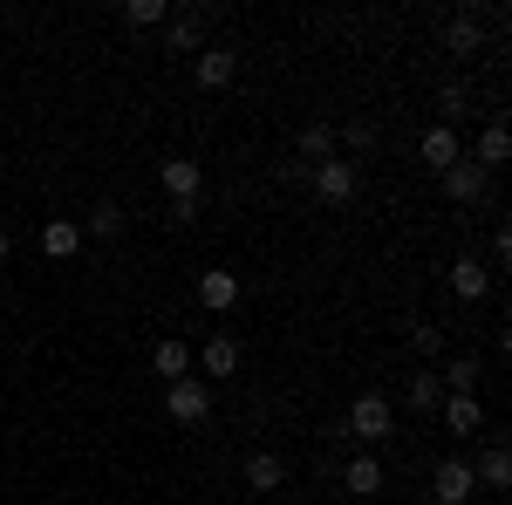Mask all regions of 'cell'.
Wrapping results in <instances>:
<instances>
[{
	"label": "cell",
	"instance_id": "1",
	"mask_svg": "<svg viewBox=\"0 0 512 505\" xmlns=\"http://www.w3.org/2000/svg\"><path fill=\"white\" fill-rule=\"evenodd\" d=\"M164 410H171V424H205L212 417V383H198V376H178V383L164 389Z\"/></svg>",
	"mask_w": 512,
	"mask_h": 505
},
{
	"label": "cell",
	"instance_id": "2",
	"mask_svg": "<svg viewBox=\"0 0 512 505\" xmlns=\"http://www.w3.org/2000/svg\"><path fill=\"white\" fill-rule=\"evenodd\" d=\"M390 424H396L390 396H376V389H362V396L349 403V430L362 437V444H376V437H390Z\"/></svg>",
	"mask_w": 512,
	"mask_h": 505
},
{
	"label": "cell",
	"instance_id": "3",
	"mask_svg": "<svg viewBox=\"0 0 512 505\" xmlns=\"http://www.w3.org/2000/svg\"><path fill=\"white\" fill-rule=\"evenodd\" d=\"M355 192H362V171H355L349 157H328V164H315V198H321V205H349Z\"/></svg>",
	"mask_w": 512,
	"mask_h": 505
},
{
	"label": "cell",
	"instance_id": "4",
	"mask_svg": "<svg viewBox=\"0 0 512 505\" xmlns=\"http://www.w3.org/2000/svg\"><path fill=\"white\" fill-rule=\"evenodd\" d=\"M478 478H472V458H444V465L431 471V499L437 505H472Z\"/></svg>",
	"mask_w": 512,
	"mask_h": 505
},
{
	"label": "cell",
	"instance_id": "5",
	"mask_svg": "<svg viewBox=\"0 0 512 505\" xmlns=\"http://www.w3.org/2000/svg\"><path fill=\"white\" fill-rule=\"evenodd\" d=\"M212 28V14L205 7H185V14H164V41H171V55H192L198 41Z\"/></svg>",
	"mask_w": 512,
	"mask_h": 505
},
{
	"label": "cell",
	"instance_id": "6",
	"mask_svg": "<svg viewBox=\"0 0 512 505\" xmlns=\"http://www.w3.org/2000/svg\"><path fill=\"white\" fill-rule=\"evenodd\" d=\"M465 157H472L478 171L492 178V171H499V164H506V157H512V130H506V123H499V117H492V123H485V130H478V144H472V151H465Z\"/></svg>",
	"mask_w": 512,
	"mask_h": 505
},
{
	"label": "cell",
	"instance_id": "7",
	"mask_svg": "<svg viewBox=\"0 0 512 505\" xmlns=\"http://www.w3.org/2000/svg\"><path fill=\"white\" fill-rule=\"evenodd\" d=\"M192 76H198V89H233V76H239V55H233V48H198Z\"/></svg>",
	"mask_w": 512,
	"mask_h": 505
},
{
	"label": "cell",
	"instance_id": "8",
	"mask_svg": "<svg viewBox=\"0 0 512 505\" xmlns=\"http://www.w3.org/2000/svg\"><path fill=\"white\" fill-rule=\"evenodd\" d=\"M198 308H212V314H233V308H239V273H226V267L198 273Z\"/></svg>",
	"mask_w": 512,
	"mask_h": 505
},
{
	"label": "cell",
	"instance_id": "9",
	"mask_svg": "<svg viewBox=\"0 0 512 505\" xmlns=\"http://www.w3.org/2000/svg\"><path fill=\"white\" fill-rule=\"evenodd\" d=\"M437 410H444V430H451V437H478V430H485V403H478V396H444Z\"/></svg>",
	"mask_w": 512,
	"mask_h": 505
},
{
	"label": "cell",
	"instance_id": "10",
	"mask_svg": "<svg viewBox=\"0 0 512 505\" xmlns=\"http://www.w3.org/2000/svg\"><path fill=\"white\" fill-rule=\"evenodd\" d=\"M417 157H424V164H431L437 178H444V171H451V164L465 157V144H458V130H444V123H437V130H424V144H417Z\"/></svg>",
	"mask_w": 512,
	"mask_h": 505
},
{
	"label": "cell",
	"instance_id": "11",
	"mask_svg": "<svg viewBox=\"0 0 512 505\" xmlns=\"http://www.w3.org/2000/svg\"><path fill=\"white\" fill-rule=\"evenodd\" d=\"M158 178H164V192H171V198H198V192H205V171H198L192 157H164Z\"/></svg>",
	"mask_w": 512,
	"mask_h": 505
},
{
	"label": "cell",
	"instance_id": "12",
	"mask_svg": "<svg viewBox=\"0 0 512 505\" xmlns=\"http://www.w3.org/2000/svg\"><path fill=\"white\" fill-rule=\"evenodd\" d=\"M485 185H492V178H485V171H478L472 157H458V164H451V171H444V192L458 198V205H478V198H485Z\"/></svg>",
	"mask_w": 512,
	"mask_h": 505
},
{
	"label": "cell",
	"instance_id": "13",
	"mask_svg": "<svg viewBox=\"0 0 512 505\" xmlns=\"http://www.w3.org/2000/svg\"><path fill=\"white\" fill-rule=\"evenodd\" d=\"M472 478H478V492H506L512 485V451L506 444H485V458L472 465Z\"/></svg>",
	"mask_w": 512,
	"mask_h": 505
},
{
	"label": "cell",
	"instance_id": "14",
	"mask_svg": "<svg viewBox=\"0 0 512 505\" xmlns=\"http://www.w3.org/2000/svg\"><path fill=\"white\" fill-rule=\"evenodd\" d=\"M198 369H205L212 383H226V376L239 369V342H233V335H212V342L198 349Z\"/></svg>",
	"mask_w": 512,
	"mask_h": 505
},
{
	"label": "cell",
	"instance_id": "15",
	"mask_svg": "<svg viewBox=\"0 0 512 505\" xmlns=\"http://www.w3.org/2000/svg\"><path fill=\"white\" fill-rule=\"evenodd\" d=\"M451 294H458V301H485V294H492V273H485L472 253H465V260L451 267Z\"/></svg>",
	"mask_w": 512,
	"mask_h": 505
},
{
	"label": "cell",
	"instance_id": "16",
	"mask_svg": "<svg viewBox=\"0 0 512 505\" xmlns=\"http://www.w3.org/2000/svg\"><path fill=\"white\" fill-rule=\"evenodd\" d=\"M342 485H349V492H362V499H376V492H383V465H376L369 451H355L349 465H342Z\"/></svg>",
	"mask_w": 512,
	"mask_h": 505
},
{
	"label": "cell",
	"instance_id": "17",
	"mask_svg": "<svg viewBox=\"0 0 512 505\" xmlns=\"http://www.w3.org/2000/svg\"><path fill=\"white\" fill-rule=\"evenodd\" d=\"M76 246H82V226H76V219H48V226H41V253H48V260H69Z\"/></svg>",
	"mask_w": 512,
	"mask_h": 505
},
{
	"label": "cell",
	"instance_id": "18",
	"mask_svg": "<svg viewBox=\"0 0 512 505\" xmlns=\"http://www.w3.org/2000/svg\"><path fill=\"white\" fill-rule=\"evenodd\" d=\"M151 376H164V383L192 376V349H185V342H158V349H151Z\"/></svg>",
	"mask_w": 512,
	"mask_h": 505
},
{
	"label": "cell",
	"instance_id": "19",
	"mask_svg": "<svg viewBox=\"0 0 512 505\" xmlns=\"http://www.w3.org/2000/svg\"><path fill=\"white\" fill-rule=\"evenodd\" d=\"M280 478H287V465H280L274 451H253V458H246V485H253V492H280Z\"/></svg>",
	"mask_w": 512,
	"mask_h": 505
},
{
	"label": "cell",
	"instance_id": "20",
	"mask_svg": "<svg viewBox=\"0 0 512 505\" xmlns=\"http://www.w3.org/2000/svg\"><path fill=\"white\" fill-rule=\"evenodd\" d=\"M403 396H410V410H437V403H444V383H437V369H417Z\"/></svg>",
	"mask_w": 512,
	"mask_h": 505
},
{
	"label": "cell",
	"instance_id": "21",
	"mask_svg": "<svg viewBox=\"0 0 512 505\" xmlns=\"http://www.w3.org/2000/svg\"><path fill=\"white\" fill-rule=\"evenodd\" d=\"M444 48H451V55H478V14H458V21L444 28Z\"/></svg>",
	"mask_w": 512,
	"mask_h": 505
},
{
	"label": "cell",
	"instance_id": "22",
	"mask_svg": "<svg viewBox=\"0 0 512 505\" xmlns=\"http://www.w3.org/2000/svg\"><path fill=\"white\" fill-rule=\"evenodd\" d=\"M301 157H308V164H328V157H335V130H328V123H308V130H301Z\"/></svg>",
	"mask_w": 512,
	"mask_h": 505
},
{
	"label": "cell",
	"instance_id": "23",
	"mask_svg": "<svg viewBox=\"0 0 512 505\" xmlns=\"http://www.w3.org/2000/svg\"><path fill=\"white\" fill-rule=\"evenodd\" d=\"M164 14H171L164 0H123V28H158Z\"/></svg>",
	"mask_w": 512,
	"mask_h": 505
},
{
	"label": "cell",
	"instance_id": "24",
	"mask_svg": "<svg viewBox=\"0 0 512 505\" xmlns=\"http://www.w3.org/2000/svg\"><path fill=\"white\" fill-rule=\"evenodd\" d=\"M89 233H96V239H117L123 233V205H117V198H103V205L89 212Z\"/></svg>",
	"mask_w": 512,
	"mask_h": 505
},
{
	"label": "cell",
	"instance_id": "25",
	"mask_svg": "<svg viewBox=\"0 0 512 505\" xmlns=\"http://www.w3.org/2000/svg\"><path fill=\"white\" fill-rule=\"evenodd\" d=\"M437 110H444V130H458V123L472 117V110H465V89H458V82H444V89H437Z\"/></svg>",
	"mask_w": 512,
	"mask_h": 505
},
{
	"label": "cell",
	"instance_id": "26",
	"mask_svg": "<svg viewBox=\"0 0 512 505\" xmlns=\"http://www.w3.org/2000/svg\"><path fill=\"white\" fill-rule=\"evenodd\" d=\"M410 349H417V355H444V328L417 321V328H410Z\"/></svg>",
	"mask_w": 512,
	"mask_h": 505
},
{
	"label": "cell",
	"instance_id": "27",
	"mask_svg": "<svg viewBox=\"0 0 512 505\" xmlns=\"http://www.w3.org/2000/svg\"><path fill=\"white\" fill-rule=\"evenodd\" d=\"M342 144H349V151H376V123H342Z\"/></svg>",
	"mask_w": 512,
	"mask_h": 505
},
{
	"label": "cell",
	"instance_id": "28",
	"mask_svg": "<svg viewBox=\"0 0 512 505\" xmlns=\"http://www.w3.org/2000/svg\"><path fill=\"white\" fill-rule=\"evenodd\" d=\"M198 219V198H171V226H192Z\"/></svg>",
	"mask_w": 512,
	"mask_h": 505
},
{
	"label": "cell",
	"instance_id": "29",
	"mask_svg": "<svg viewBox=\"0 0 512 505\" xmlns=\"http://www.w3.org/2000/svg\"><path fill=\"white\" fill-rule=\"evenodd\" d=\"M7 253H14V239H7V226H0V260H7Z\"/></svg>",
	"mask_w": 512,
	"mask_h": 505
}]
</instances>
